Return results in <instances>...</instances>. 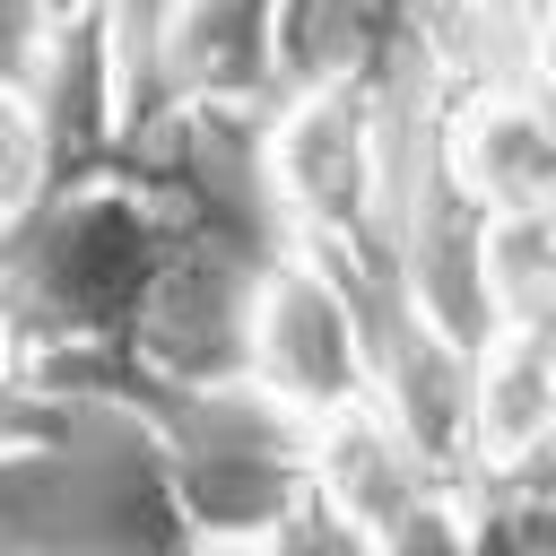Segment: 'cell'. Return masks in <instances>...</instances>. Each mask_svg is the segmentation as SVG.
Segmentation results:
<instances>
[{
  "instance_id": "6da1fadb",
  "label": "cell",
  "mask_w": 556,
  "mask_h": 556,
  "mask_svg": "<svg viewBox=\"0 0 556 556\" xmlns=\"http://www.w3.org/2000/svg\"><path fill=\"white\" fill-rule=\"evenodd\" d=\"M0 556H200L165 434L70 408V426L0 452Z\"/></svg>"
},
{
  "instance_id": "7a4b0ae2",
  "label": "cell",
  "mask_w": 556,
  "mask_h": 556,
  "mask_svg": "<svg viewBox=\"0 0 556 556\" xmlns=\"http://www.w3.org/2000/svg\"><path fill=\"white\" fill-rule=\"evenodd\" d=\"M165 287V226L122 182H61L26 226L0 235V313L35 356L122 348Z\"/></svg>"
},
{
  "instance_id": "3957f363",
  "label": "cell",
  "mask_w": 556,
  "mask_h": 556,
  "mask_svg": "<svg viewBox=\"0 0 556 556\" xmlns=\"http://www.w3.org/2000/svg\"><path fill=\"white\" fill-rule=\"evenodd\" d=\"M243 382L278 417H295L304 434L330 426L339 408L374 400L382 348L365 330V304H356L339 252L287 243V252L261 261V278L243 295Z\"/></svg>"
},
{
  "instance_id": "277c9868",
  "label": "cell",
  "mask_w": 556,
  "mask_h": 556,
  "mask_svg": "<svg viewBox=\"0 0 556 556\" xmlns=\"http://www.w3.org/2000/svg\"><path fill=\"white\" fill-rule=\"evenodd\" d=\"M261 174H269V200L287 208L295 243L356 252L382 208V113H374L365 70L330 61L321 78L287 87V104L269 113V139H261Z\"/></svg>"
},
{
  "instance_id": "5b68a950",
  "label": "cell",
  "mask_w": 556,
  "mask_h": 556,
  "mask_svg": "<svg viewBox=\"0 0 556 556\" xmlns=\"http://www.w3.org/2000/svg\"><path fill=\"white\" fill-rule=\"evenodd\" d=\"M443 191L469 217H556V96L478 87L443 122Z\"/></svg>"
},
{
  "instance_id": "8992f818",
  "label": "cell",
  "mask_w": 556,
  "mask_h": 556,
  "mask_svg": "<svg viewBox=\"0 0 556 556\" xmlns=\"http://www.w3.org/2000/svg\"><path fill=\"white\" fill-rule=\"evenodd\" d=\"M434 478H452L382 400H356L339 408L330 426L304 434V495L330 513L339 539H374L408 495H426Z\"/></svg>"
},
{
  "instance_id": "52a82bcc",
  "label": "cell",
  "mask_w": 556,
  "mask_h": 556,
  "mask_svg": "<svg viewBox=\"0 0 556 556\" xmlns=\"http://www.w3.org/2000/svg\"><path fill=\"white\" fill-rule=\"evenodd\" d=\"M556 443V321H495L469 348V460L513 469Z\"/></svg>"
},
{
  "instance_id": "ba28073f",
  "label": "cell",
  "mask_w": 556,
  "mask_h": 556,
  "mask_svg": "<svg viewBox=\"0 0 556 556\" xmlns=\"http://www.w3.org/2000/svg\"><path fill=\"white\" fill-rule=\"evenodd\" d=\"M61 191V130L26 78H0V235Z\"/></svg>"
},
{
  "instance_id": "9c48e42d",
  "label": "cell",
  "mask_w": 556,
  "mask_h": 556,
  "mask_svg": "<svg viewBox=\"0 0 556 556\" xmlns=\"http://www.w3.org/2000/svg\"><path fill=\"white\" fill-rule=\"evenodd\" d=\"M356 556H486V547H478V521H469L460 486L434 478V486L408 495L374 539H356Z\"/></svg>"
}]
</instances>
